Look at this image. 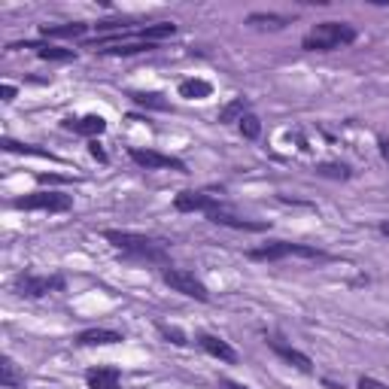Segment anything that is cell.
I'll return each mask as SVG.
<instances>
[{
  "label": "cell",
  "instance_id": "obj_1",
  "mask_svg": "<svg viewBox=\"0 0 389 389\" xmlns=\"http://www.w3.org/2000/svg\"><path fill=\"white\" fill-rule=\"evenodd\" d=\"M104 237L113 244L116 249H122L125 258H137V262H150V265H168V249H164L161 240L146 237V235H134V231H116L110 228L104 231Z\"/></svg>",
  "mask_w": 389,
  "mask_h": 389
},
{
  "label": "cell",
  "instance_id": "obj_2",
  "mask_svg": "<svg viewBox=\"0 0 389 389\" xmlns=\"http://www.w3.org/2000/svg\"><path fill=\"white\" fill-rule=\"evenodd\" d=\"M353 40H356L353 25H347V22H319L301 40V49H308V52H331V49H341V46H350Z\"/></svg>",
  "mask_w": 389,
  "mask_h": 389
},
{
  "label": "cell",
  "instance_id": "obj_3",
  "mask_svg": "<svg viewBox=\"0 0 389 389\" xmlns=\"http://www.w3.org/2000/svg\"><path fill=\"white\" fill-rule=\"evenodd\" d=\"M289 256H301V258H317V262H329V256L317 246H304V244H289V240H271V244L249 249V258L256 262H280Z\"/></svg>",
  "mask_w": 389,
  "mask_h": 389
},
{
  "label": "cell",
  "instance_id": "obj_4",
  "mask_svg": "<svg viewBox=\"0 0 389 389\" xmlns=\"http://www.w3.org/2000/svg\"><path fill=\"white\" fill-rule=\"evenodd\" d=\"M161 280L168 283L173 292L186 295V298H194V301H210L207 286H204L192 271H186V268H164V271H161Z\"/></svg>",
  "mask_w": 389,
  "mask_h": 389
},
{
  "label": "cell",
  "instance_id": "obj_5",
  "mask_svg": "<svg viewBox=\"0 0 389 389\" xmlns=\"http://www.w3.org/2000/svg\"><path fill=\"white\" fill-rule=\"evenodd\" d=\"M15 210H46V213H67L73 207V198L64 192H34L13 201Z\"/></svg>",
  "mask_w": 389,
  "mask_h": 389
},
{
  "label": "cell",
  "instance_id": "obj_6",
  "mask_svg": "<svg viewBox=\"0 0 389 389\" xmlns=\"http://www.w3.org/2000/svg\"><path fill=\"white\" fill-rule=\"evenodd\" d=\"M64 289V277L52 274V277H40V274H22L15 280V292L22 298H43L49 292H61Z\"/></svg>",
  "mask_w": 389,
  "mask_h": 389
},
{
  "label": "cell",
  "instance_id": "obj_7",
  "mask_svg": "<svg viewBox=\"0 0 389 389\" xmlns=\"http://www.w3.org/2000/svg\"><path fill=\"white\" fill-rule=\"evenodd\" d=\"M131 161L140 164L146 171H180V173H189L186 171V161L173 159V155H164V152H155V150H140V146H131Z\"/></svg>",
  "mask_w": 389,
  "mask_h": 389
},
{
  "label": "cell",
  "instance_id": "obj_8",
  "mask_svg": "<svg viewBox=\"0 0 389 389\" xmlns=\"http://www.w3.org/2000/svg\"><path fill=\"white\" fill-rule=\"evenodd\" d=\"M268 347H271L286 365H292L295 371H301V374H313V362H310V356H308V353H301V350H295V347H289V344H283L280 338H268Z\"/></svg>",
  "mask_w": 389,
  "mask_h": 389
},
{
  "label": "cell",
  "instance_id": "obj_9",
  "mask_svg": "<svg viewBox=\"0 0 389 389\" xmlns=\"http://www.w3.org/2000/svg\"><path fill=\"white\" fill-rule=\"evenodd\" d=\"M173 207L180 213H213V210H219L222 204L201 192H180L177 198H173Z\"/></svg>",
  "mask_w": 389,
  "mask_h": 389
},
{
  "label": "cell",
  "instance_id": "obj_10",
  "mask_svg": "<svg viewBox=\"0 0 389 389\" xmlns=\"http://www.w3.org/2000/svg\"><path fill=\"white\" fill-rule=\"evenodd\" d=\"M198 344H201V350H207L213 359H219V362H228V365L237 362V350L216 335H198Z\"/></svg>",
  "mask_w": 389,
  "mask_h": 389
},
{
  "label": "cell",
  "instance_id": "obj_11",
  "mask_svg": "<svg viewBox=\"0 0 389 389\" xmlns=\"http://www.w3.org/2000/svg\"><path fill=\"white\" fill-rule=\"evenodd\" d=\"M64 128L73 134H86V137H98L107 131V119L104 116H79V119H64Z\"/></svg>",
  "mask_w": 389,
  "mask_h": 389
},
{
  "label": "cell",
  "instance_id": "obj_12",
  "mask_svg": "<svg viewBox=\"0 0 389 389\" xmlns=\"http://www.w3.org/2000/svg\"><path fill=\"white\" fill-rule=\"evenodd\" d=\"M177 95H180L183 100H207V98L213 95V82H210V79H201V77L180 79Z\"/></svg>",
  "mask_w": 389,
  "mask_h": 389
},
{
  "label": "cell",
  "instance_id": "obj_13",
  "mask_svg": "<svg viewBox=\"0 0 389 389\" xmlns=\"http://www.w3.org/2000/svg\"><path fill=\"white\" fill-rule=\"evenodd\" d=\"M207 219H210V222H216V225H228V228H240V231H265V228H268L265 222L240 219V216H235V213H228L225 207H219V210L207 213Z\"/></svg>",
  "mask_w": 389,
  "mask_h": 389
},
{
  "label": "cell",
  "instance_id": "obj_14",
  "mask_svg": "<svg viewBox=\"0 0 389 389\" xmlns=\"http://www.w3.org/2000/svg\"><path fill=\"white\" fill-rule=\"evenodd\" d=\"M79 347H113V344H122V335L113 329H88L77 338Z\"/></svg>",
  "mask_w": 389,
  "mask_h": 389
},
{
  "label": "cell",
  "instance_id": "obj_15",
  "mask_svg": "<svg viewBox=\"0 0 389 389\" xmlns=\"http://www.w3.org/2000/svg\"><path fill=\"white\" fill-rule=\"evenodd\" d=\"M88 381V389H119V368H110V365H98L91 368V371L86 374Z\"/></svg>",
  "mask_w": 389,
  "mask_h": 389
},
{
  "label": "cell",
  "instance_id": "obj_16",
  "mask_svg": "<svg viewBox=\"0 0 389 389\" xmlns=\"http://www.w3.org/2000/svg\"><path fill=\"white\" fill-rule=\"evenodd\" d=\"M9 49H34L46 61H70L73 58L70 49H58V46H46V43H15V46H9Z\"/></svg>",
  "mask_w": 389,
  "mask_h": 389
},
{
  "label": "cell",
  "instance_id": "obj_17",
  "mask_svg": "<svg viewBox=\"0 0 389 389\" xmlns=\"http://www.w3.org/2000/svg\"><path fill=\"white\" fill-rule=\"evenodd\" d=\"M177 34V25L173 22H159V25H146L137 31V37H140L143 43H159V40H168V37Z\"/></svg>",
  "mask_w": 389,
  "mask_h": 389
},
{
  "label": "cell",
  "instance_id": "obj_18",
  "mask_svg": "<svg viewBox=\"0 0 389 389\" xmlns=\"http://www.w3.org/2000/svg\"><path fill=\"white\" fill-rule=\"evenodd\" d=\"M88 31V25L82 22H70V25H40V34L43 37H70V40H77Z\"/></svg>",
  "mask_w": 389,
  "mask_h": 389
},
{
  "label": "cell",
  "instance_id": "obj_19",
  "mask_svg": "<svg viewBox=\"0 0 389 389\" xmlns=\"http://www.w3.org/2000/svg\"><path fill=\"white\" fill-rule=\"evenodd\" d=\"M253 27H268V31H280L289 25V15H277V13H253L246 18Z\"/></svg>",
  "mask_w": 389,
  "mask_h": 389
},
{
  "label": "cell",
  "instance_id": "obj_20",
  "mask_svg": "<svg viewBox=\"0 0 389 389\" xmlns=\"http://www.w3.org/2000/svg\"><path fill=\"white\" fill-rule=\"evenodd\" d=\"M6 152H18V155H37V159H49V161H58V155H52L49 150H40V146H31V143H15V140H6L0 143Z\"/></svg>",
  "mask_w": 389,
  "mask_h": 389
},
{
  "label": "cell",
  "instance_id": "obj_21",
  "mask_svg": "<svg viewBox=\"0 0 389 389\" xmlns=\"http://www.w3.org/2000/svg\"><path fill=\"white\" fill-rule=\"evenodd\" d=\"M0 383H4V389H18L25 383V374L15 368L13 359H4V362H0Z\"/></svg>",
  "mask_w": 389,
  "mask_h": 389
},
{
  "label": "cell",
  "instance_id": "obj_22",
  "mask_svg": "<svg viewBox=\"0 0 389 389\" xmlns=\"http://www.w3.org/2000/svg\"><path fill=\"white\" fill-rule=\"evenodd\" d=\"M249 113V100L246 98H237V100H231V104L222 107V113H219V122H240Z\"/></svg>",
  "mask_w": 389,
  "mask_h": 389
},
{
  "label": "cell",
  "instance_id": "obj_23",
  "mask_svg": "<svg viewBox=\"0 0 389 389\" xmlns=\"http://www.w3.org/2000/svg\"><path fill=\"white\" fill-rule=\"evenodd\" d=\"M131 100H134V104H140V107H146V110H168L171 107L159 91H131Z\"/></svg>",
  "mask_w": 389,
  "mask_h": 389
},
{
  "label": "cell",
  "instance_id": "obj_24",
  "mask_svg": "<svg viewBox=\"0 0 389 389\" xmlns=\"http://www.w3.org/2000/svg\"><path fill=\"white\" fill-rule=\"evenodd\" d=\"M155 43H119V46H110V49H104L107 55H140V52H152Z\"/></svg>",
  "mask_w": 389,
  "mask_h": 389
},
{
  "label": "cell",
  "instance_id": "obj_25",
  "mask_svg": "<svg viewBox=\"0 0 389 389\" xmlns=\"http://www.w3.org/2000/svg\"><path fill=\"white\" fill-rule=\"evenodd\" d=\"M237 125H240V134H244L246 140H256V137L262 134V122H258V116H253V113H246Z\"/></svg>",
  "mask_w": 389,
  "mask_h": 389
},
{
  "label": "cell",
  "instance_id": "obj_26",
  "mask_svg": "<svg viewBox=\"0 0 389 389\" xmlns=\"http://www.w3.org/2000/svg\"><path fill=\"white\" fill-rule=\"evenodd\" d=\"M317 173H319V177H331V180H350L347 164H319Z\"/></svg>",
  "mask_w": 389,
  "mask_h": 389
},
{
  "label": "cell",
  "instance_id": "obj_27",
  "mask_svg": "<svg viewBox=\"0 0 389 389\" xmlns=\"http://www.w3.org/2000/svg\"><path fill=\"white\" fill-rule=\"evenodd\" d=\"M159 331H161V335L171 341V344H177V347H186V344H189V341H186V335H183L180 329H173V326H159Z\"/></svg>",
  "mask_w": 389,
  "mask_h": 389
},
{
  "label": "cell",
  "instance_id": "obj_28",
  "mask_svg": "<svg viewBox=\"0 0 389 389\" xmlns=\"http://www.w3.org/2000/svg\"><path fill=\"white\" fill-rule=\"evenodd\" d=\"M98 31H128V27H131V18H116V22H98L95 25Z\"/></svg>",
  "mask_w": 389,
  "mask_h": 389
},
{
  "label": "cell",
  "instance_id": "obj_29",
  "mask_svg": "<svg viewBox=\"0 0 389 389\" xmlns=\"http://www.w3.org/2000/svg\"><path fill=\"white\" fill-rule=\"evenodd\" d=\"M359 389H389V386L374 381V377H359Z\"/></svg>",
  "mask_w": 389,
  "mask_h": 389
},
{
  "label": "cell",
  "instance_id": "obj_30",
  "mask_svg": "<svg viewBox=\"0 0 389 389\" xmlns=\"http://www.w3.org/2000/svg\"><path fill=\"white\" fill-rule=\"evenodd\" d=\"M219 389H249V386L235 383V381H228V377H219Z\"/></svg>",
  "mask_w": 389,
  "mask_h": 389
},
{
  "label": "cell",
  "instance_id": "obj_31",
  "mask_svg": "<svg viewBox=\"0 0 389 389\" xmlns=\"http://www.w3.org/2000/svg\"><path fill=\"white\" fill-rule=\"evenodd\" d=\"M0 95H4V100L9 104V100L15 98V86H4V88H0Z\"/></svg>",
  "mask_w": 389,
  "mask_h": 389
},
{
  "label": "cell",
  "instance_id": "obj_32",
  "mask_svg": "<svg viewBox=\"0 0 389 389\" xmlns=\"http://www.w3.org/2000/svg\"><path fill=\"white\" fill-rule=\"evenodd\" d=\"M91 155H95V159H98V161H107V155H104V150H100V146H98V143H91Z\"/></svg>",
  "mask_w": 389,
  "mask_h": 389
},
{
  "label": "cell",
  "instance_id": "obj_33",
  "mask_svg": "<svg viewBox=\"0 0 389 389\" xmlns=\"http://www.w3.org/2000/svg\"><path fill=\"white\" fill-rule=\"evenodd\" d=\"M377 228H381V235H383V237H389V222H381Z\"/></svg>",
  "mask_w": 389,
  "mask_h": 389
},
{
  "label": "cell",
  "instance_id": "obj_34",
  "mask_svg": "<svg viewBox=\"0 0 389 389\" xmlns=\"http://www.w3.org/2000/svg\"><path fill=\"white\" fill-rule=\"evenodd\" d=\"M381 146H383V155H386V159H389V143H386V140H383V143H381Z\"/></svg>",
  "mask_w": 389,
  "mask_h": 389
}]
</instances>
